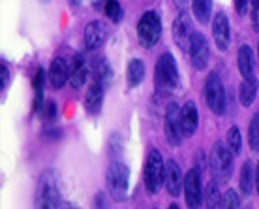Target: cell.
<instances>
[{"instance_id":"29","label":"cell","mask_w":259,"mask_h":209,"mask_svg":"<svg viewBox=\"0 0 259 209\" xmlns=\"http://www.w3.org/2000/svg\"><path fill=\"white\" fill-rule=\"evenodd\" d=\"M222 194H220V189H218V185L210 181L207 185V190H205V205L207 207H218L222 205Z\"/></svg>"},{"instance_id":"9","label":"cell","mask_w":259,"mask_h":209,"mask_svg":"<svg viewBox=\"0 0 259 209\" xmlns=\"http://www.w3.org/2000/svg\"><path fill=\"white\" fill-rule=\"evenodd\" d=\"M188 55H190V62H192V66H194L197 72L207 68L210 49H208V40L205 38L203 32H194V36L190 40Z\"/></svg>"},{"instance_id":"25","label":"cell","mask_w":259,"mask_h":209,"mask_svg":"<svg viewBox=\"0 0 259 209\" xmlns=\"http://www.w3.org/2000/svg\"><path fill=\"white\" fill-rule=\"evenodd\" d=\"M44 81H46V70L39 68L36 78L32 81V89H34V110L41 113V110L46 108L44 106Z\"/></svg>"},{"instance_id":"21","label":"cell","mask_w":259,"mask_h":209,"mask_svg":"<svg viewBox=\"0 0 259 209\" xmlns=\"http://www.w3.org/2000/svg\"><path fill=\"white\" fill-rule=\"evenodd\" d=\"M237 66H239L242 79L253 76V53L250 46H240L239 53H237Z\"/></svg>"},{"instance_id":"20","label":"cell","mask_w":259,"mask_h":209,"mask_svg":"<svg viewBox=\"0 0 259 209\" xmlns=\"http://www.w3.org/2000/svg\"><path fill=\"white\" fill-rule=\"evenodd\" d=\"M239 187L242 196H250L252 194L253 187H255V170H253V164L250 160L242 164L240 168V176H239Z\"/></svg>"},{"instance_id":"7","label":"cell","mask_w":259,"mask_h":209,"mask_svg":"<svg viewBox=\"0 0 259 209\" xmlns=\"http://www.w3.org/2000/svg\"><path fill=\"white\" fill-rule=\"evenodd\" d=\"M205 100H207L208 110L212 113H216V115L226 113V89H224V83L216 72H210L205 79Z\"/></svg>"},{"instance_id":"30","label":"cell","mask_w":259,"mask_h":209,"mask_svg":"<svg viewBox=\"0 0 259 209\" xmlns=\"http://www.w3.org/2000/svg\"><path fill=\"white\" fill-rule=\"evenodd\" d=\"M222 205H224V207H240V200L233 189H229L226 194H224V198H222Z\"/></svg>"},{"instance_id":"5","label":"cell","mask_w":259,"mask_h":209,"mask_svg":"<svg viewBox=\"0 0 259 209\" xmlns=\"http://www.w3.org/2000/svg\"><path fill=\"white\" fill-rule=\"evenodd\" d=\"M160 38H162V19L158 12L149 10L137 21V40L145 49H150L160 42Z\"/></svg>"},{"instance_id":"19","label":"cell","mask_w":259,"mask_h":209,"mask_svg":"<svg viewBox=\"0 0 259 209\" xmlns=\"http://www.w3.org/2000/svg\"><path fill=\"white\" fill-rule=\"evenodd\" d=\"M257 89H259V83H257V78H255V76L242 79V83H240V87H239L240 106H244V108H250V106L253 104L255 96H257Z\"/></svg>"},{"instance_id":"11","label":"cell","mask_w":259,"mask_h":209,"mask_svg":"<svg viewBox=\"0 0 259 209\" xmlns=\"http://www.w3.org/2000/svg\"><path fill=\"white\" fill-rule=\"evenodd\" d=\"M203 192H201V171L197 168H192L188 170L186 177H184V200H186V205L192 209L201 207V202H203Z\"/></svg>"},{"instance_id":"4","label":"cell","mask_w":259,"mask_h":209,"mask_svg":"<svg viewBox=\"0 0 259 209\" xmlns=\"http://www.w3.org/2000/svg\"><path fill=\"white\" fill-rule=\"evenodd\" d=\"M36 205L38 207H64L68 205L60 200V190L55 171L47 170L39 176L38 187H36Z\"/></svg>"},{"instance_id":"23","label":"cell","mask_w":259,"mask_h":209,"mask_svg":"<svg viewBox=\"0 0 259 209\" xmlns=\"http://www.w3.org/2000/svg\"><path fill=\"white\" fill-rule=\"evenodd\" d=\"M126 79H128V87L130 89H134L141 83L143 79H145V64H143V60L139 59H132L128 64V70H126Z\"/></svg>"},{"instance_id":"18","label":"cell","mask_w":259,"mask_h":209,"mask_svg":"<svg viewBox=\"0 0 259 209\" xmlns=\"http://www.w3.org/2000/svg\"><path fill=\"white\" fill-rule=\"evenodd\" d=\"M70 66H71V72H70V85L79 91L81 87L84 85V81H87V76H89V64H87V60H84L83 55H75L73 60H70Z\"/></svg>"},{"instance_id":"13","label":"cell","mask_w":259,"mask_h":209,"mask_svg":"<svg viewBox=\"0 0 259 209\" xmlns=\"http://www.w3.org/2000/svg\"><path fill=\"white\" fill-rule=\"evenodd\" d=\"M212 38L220 51H227L229 42H231V28H229V21L224 12H218L212 17Z\"/></svg>"},{"instance_id":"3","label":"cell","mask_w":259,"mask_h":209,"mask_svg":"<svg viewBox=\"0 0 259 209\" xmlns=\"http://www.w3.org/2000/svg\"><path fill=\"white\" fill-rule=\"evenodd\" d=\"M128 183H130V168L120 160H113L105 171V185L109 198L122 202L128 196Z\"/></svg>"},{"instance_id":"27","label":"cell","mask_w":259,"mask_h":209,"mask_svg":"<svg viewBox=\"0 0 259 209\" xmlns=\"http://www.w3.org/2000/svg\"><path fill=\"white\" fill-rule=\"evenodd\" d=\"M104 12L107 15V19L111 23H120L124 17V10L120 6V2L118 0H105V6H104Z\"/></svg>"},{"instance_id":"39","label":"cell","mask_w":259,"mask_h":209,"mask_svg":"<svg viewBox=\"0 0 259 209\" xmlns=\"http://www.w3.org/2000/svg\"><path fill=\"white\" fill-rule=\"evenodd\" d=\"M41 2H47V0H41Z\"/></svg>"},{"instance_id":"16","label":"cell","mask_w":259,"mask_h":209,"mask_svg":"<svg viewBox=\"0 0 259 209\" xmlns=\"http://www.w3.org/2000/svg\"><path fill=\"white\" fill-rule=\"evenodd\" d=\"M70 60L62 59V57H57L53 60L51 68H49V81H51L53 89H57V91L62 89L66 85V81H70Z\"/></svg>"},{"instance_id":"17","label":"cell","mask_w":259,"mask_h":209,"mask_svg":"<svg viewBox=\"0 0 259 209\" xmlns=\"http://www.w3.org/2000/svg\"><path fill=\"white\" fill-rule=\"evenodd\" d=\"M105 89L107 87L100 81H92L89 91H87V96H84V110L89 115H98L102 111V104H104V96H105Z\"/></svg>"},{"instance_id":"1","label":"cell","mask_w":259,"mask_h":209,"mask_svg":"<svg viewBox=\"0 0 259 209\" xmlns=\"http://www.w3.org/2000/svg\"><path fill=\"white\" fill-rule=\"evenodd\" d=\"M154 87L160 96H169L179 87V68L171 53H162L154 68Z\"/></svg>"},{"instance_id":"15","label":"cell","mask_w":259,"mask_h":209,"mask_svg":"<svg viewBox=\"0 0 259 209\" xmlns=\"http://www.w3.org/2000/svg\"><path fill=\"white\" fill-rule=\"evenodd\" d=\"M181 126H182V136L192 137L199 126V113H197V106L195 102H186L181 108Z\"/></svg>"},{"instance_id":"14","label":"cell","mask_w":259,"mask_h":209,"mask_svg":"<svg viewBox=\"0 0 259 209\" xmlns=\"http://www.w3.org/2000/svg\"><path fill=\"white\" fill-rule=\"evenodd\" d=\"M165 190L171 198H177L184 190V176H182L181 168L175 160H167L165 162V179H163Z\"/></svg>"},{"instance_id":"28","label":"cell","mask_w":259,"mask_h":209,"mask_svg":"<svg viewBox=\"0 0 259 209\" xmlns=\"http://www.w3.org/2000/svg\"><path fill=\"white\" fill-rule=\"evenodd\" d=\"M248 145L253 153H259V113H255L248 126Z\"/></svg>"},{"instance_id":"22","label":"cell","mask_w":259,"mask_h":209,"mask_svg":"<svg viewBox=\"0 0 259 209\" xmlns=\"http://www.w3.org/2000/svg\"><path fill=\"white\" fill-rule=\"evenodd\" d=\"M92 78H94V81H100V83H104L105 87L111 83V79H113V68L109 66V62L105 59H96L94 62H92Z\"/></svg>"},{"instance_id":"24","label":"cell","mask_w":259,"mask_h":209,"mask_svg":"<svg viewBox=\"0 0 259 209\" xmlns=\"http://www.w3.org/2000/svg\"><path fill=\"white\" fill-rule=\"evenodd\" d=\"M192 12L201 25H207L212 15V0H192Z\"/></svg>"},{"instance_id":"26","label":"cell","mask_w":259,"mask_h":209,"mask_svg":"<svg viewBox=\"0 0 259 209\" xmlns=\"http://www.w3.org/2000/svg\"><path fill=\"white\" fill-rule=\"evenodd\" d=\"M227 147L235 157L240 155V151H242V134H240L239 126H235V124L227 130Z\"/></svg>"},{"instance_id":"33","label":"cell","mask_w":259,"mask_h":209,"mask_svg":"<svg viewBox=\"0 0 259 209\" xmlns=\"http://www.w3.org/2000/svg\"><path fill=\"white\" fill-rule=\"evenodd\" d=\"M233 6H235V12L239 13V15H244L246 10L250 8V0H233Z\"/></svg>"},{"instance_id":"34","label":"cell","mask_w":259,"mask_h":209,"mask_svg":"<svg viewBox=\"0 0 259 209\" xmlns=\"http://www.w3.org/2000/svg\"><path fill=\"white\" fill-rule=\"evenodd\" d=\"M46 115L49 121H55V117H57V104L55 102H47L46 104Z\"/></svg>"},{"instance_id":"2","label":"cell","mask_w":259,"mask_h":209,"mask_svg":"<svg viewBox=\"0 0 259 209\" xmlns=\"http://www.w3.org/2000/svg\"><path fill=\"white\" fill-rule=\"evenodd\" d=\"M165 179V162L162 158V153L158 149H150L145 158V168H143V183L149 194H158L163 187Z\"/></svg>"},{"instance_id":"32","label":"cell","mask_w":259,"mask_h":209,"mask_svg":"<svg viewBox=\"0 0 259 209\" xmlns=\"http://www.w3.org/2000/svg\"><path fill=\"white\" fill-rule=\"evenodd\" d=\"M0 72H2V81H0V89L2 91H6V87H8V79H10V70H8V66H6V62L2 60L0 62Z\"/></svg>"},{"instance_id":"6","label":"cell","mask_w":259,"mask_h":209,"mask_svg":"<svg viewBox=\"0 0 259 209\" xmlns=\"http://www.w3.org/2000/svg\"><path fill=\"white\" fill-rule=\"evenodd\" d=\"M233 153L229 151L227 145H224V142H216L212 145L210 157H208V166L216 181H227L231 173H233Z\"/></svg>"},{"instance_id":"10","label":"cell","mask_w":259,"mask_h":209,"mask_svg":"<svg viewBox=\"0 0 259 209\" xmlns=\"http://www.w3.org/2000/svg\"><path fill=\"white\" fill-rule=\"evenodd\" d=\"M194 23H192V17L188 15L186 10H181V13L177 15L175 23H173V40L175 44L181 47L182 51H188L190 47V40L194 36Z\"/></svg>"},{"instance_id":"12","label":"cell","mask_w":259,"mask_h":209,"mask_svg":"<svg viewBox=\"0 0 259 209\" xmlns=\"http://www.w3.org/2000/svg\"><path fill=\"white\" fill-rule=\"evenodd\" d=\"M109 36V25L102 19H94L84 26V47L89 51H96Z\"/></svg>"},{"instance_id":"37","label":"cell","mask_w":259,"mask_h":209,"mask_svg":"<svg viewBox=\"0 0 259 209\" xmlns=\"http://www.w3.org/2000/svg\"><path fill=\"white\" fill-rule=\"evenodd\" d=\"M68 2H70L71 6H79V4H81V2H83V0H68Z\"/></svg>"},{"instance_id":"31","label":"cell","mask_w":259,"mask_h":209,"mask_svg":"<svg viewBox=\"0 0 259 209\" xmlns=\"http://www.w3.org/2000/svg\"><path fill=\"white\" fill-rule=\"evenodd\" d=\"M250 23L255 32H259V0H250Z\"/></svg>"},{"instance_id":"8","label":"cell","mask_w":259,"mask_h":209,"mask_svg":"<svg viewBox=\"0 0 259 209\" xmlns=\"http://www.w3.org/2000/svg\"><path fill=\"white\" fill-rule=\"evenodd\" d=\"M163 132L165 140L171 147H179L182 144V126H181V110L175 102L167 104L165 115H163Z\"/></svg>"},{"instance_id":"35","label":"cell","mask_w":259,"mask_h":209,"mask_svg":"<svg viewBox=\"0 0 259 209\" xmlns=\"http://www.w3.org/2000/svg\"><path fill=\"white\" fill-rule=\"evenodd\" d=\"M175 4H177L179 10H186V6L192 4V0H175Z\"/></svg>"},{"instance_id":"38","label":"cell","mask_w":259,"mask_h":209,"mask_svg":"<svg viewBox=\"0 0 259 209\" xmlns=\"http://www.w3.org/2000/svg\"><path fill=\"white\" fill-rule=\"evenodd\" d=\"M257 57H259V44H257Z\"/></svg>"},{"instance_id":"36","label":"cell","mask_w":259,"mask_h":209,"mask_svg":"<svg viewBox=\"0 0 259 209\" xmlns=\"http://www.w3.org/2000/svg\"><path fill=\"white\" fill-rule=\"evenodd\" d=\"M255 190H257L259 194V160H257V166H255Z\"/></svg>"}]
</instances>
